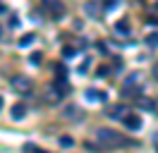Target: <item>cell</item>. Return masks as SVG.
I'll use <instances>...</instances> for the list:
<instances>
[{"label":"cell","instance_id":"4","mask_svg":"<svg viewBox=\"0 0 158 153\" xmlns=\"http://www.w3.org/2000/svg\"><path fill=\"white\" fill-rule=\"evenodd\" d=\"M106 98H108V93H106V91L86 89V101H91V103H106Z\"/></svg>","mask_w":158,"mask_h":153},{"label":"cell","instance_id":"13","mask_svg":"<svg viewBox=\"0 0 158 153\" xmlns=\"http://www.w3.org/2000/svg\"><path fill=\"white\" fill-rule=\"evenodd\" d=\"M134 84H139V72H134V74H129L125 79V86H134Z\"/></svg>","mask_w":158,"mask_h":153},{"label":"cell","instance_id":"7","mask_svg":"<svg viewBox=\"0 0 158 153\" xmlns=\"http://www.w3.org/2000/svg\"><path fill=\"white\" fill-rule=\"evenodd\" d=\"M60 91L58 89H55V86H48V89H46V101H48V103H55V101H60Z\"/></svg>","mask_w":158,"mask_h":153},{"label":"cell","instance_id":"19","mask_svg":"<svg viewBox=\"0 0 158 153\" xmlns=\"http://www.w3.org/2000/svg\"><path fill=\"white\" fill-rule=\"evenodd\" d=\"M31 62H34V65H39V62H41V53H34V55H31Z\"/></svg>","mask_w":158,"mask_h":153},{"label":"cell","instance_id":"12","mask_svg":"<svg viewBox=\"0 0 158 153\" xmlns=\"http://www.w3.org/2000/svg\"><path fill=\"white\" fill-rule=\"evenodd\" d=\"M146 46L148 48H158V34H148L146 36Z\"/></svg>","mask_w":158,"mask_h":153},{"label":"cell","instance_id":"15","mask_svg":"<svg viewBox=\"0 0 158 153\" xmlns=\"http://www.w3.org/2000/svg\"><path fill=\"white\" fill-rule=\"evenodd\" d=\"M24 151L34 153V151H39V146H36V143H24Z\"/></svg>","mask_w":158,"mask_h":153},{"label":"cell","instance_id":"10","mask_svg":"<svg viewBox=\"0 0 158 153\" xmlns=\"http://www.w3.org/2000/svg\"><path fill=\"white\" fill-rule=\"evenodd\" d=\"M62 117H65V120H74V117H77V108H74V105H67L65 113H62Z\"/></svg>","mask_w":158,"mask_h":153},{"label":"cell","instance_id":"21","mask_svg":"<svg viewBox=\"0 0 158 153\" xmlns=\"http://www.w3.org/2000/svg\"><path fill=\"white\" fill-rule=\"evenodd\" d=\"M153 79L158 81V60H156V65H153Z\"/></svg>","mask_w":158,"mask_h":153},{"label":"cell","instance_id":"22","mask_svg":"<svg viewBox=\"0 0 158 153\" xmlns=\"http://www.w3.org/2000/svg\"><path fill=\"white\" fill-rule=\"evenodd\" d=\"M153 113L158 115V98H156V101H153Z\"/></svg>","mask_w":158,"mask_h":153},{"label":"cell","instance_id":"3","mask_svg":"<svg viewBox=\"0 0 158 153\" xmlns=\"http://www.w3.org/2000/svg\"><path fill=\"white\" fill-rule=\"evenodd\" d=\"M41 7L43 12L53 19H60L65 14V5H62V0H41Z\"/></svg>","mask_w":158,"mask_h":153},{"label":"cell","instance_id":"1","mask_svg":"<svg viewBox=\"0 0 158 153\" xmlns=\"http://www.w3.org/2000/svg\"><path fill=\"white\" fill-rule=\"evenodd\" d=\"M96 141L103 148H118V146H134V141L125 139L120 132H113V129H98L96 132Z\"/></svg>","mask_w":158,"mask_h":153},{"label":"cell","instance_id":"14","mask_svg":"<svg viewBox=\"0 0 158 153\" xmlns=\"http://www.w3.org/2000/svg\"><path fill=\"white\" fill-rule=\"evenodd\" d=\"M89 65H91V57H84V62L79 65V74H86V69H89Z\"/></svg>","mask_w":158,"mask_h":153},{"label":"cell","instance_id":"9","mask_svg":"<svg viewBox=\"0 0 158 153\" xmlns=\"http://www.w3.org/2000/svg\"><path fill=\"white\" fill-rule=\"evenodd\" d=\"M115 31L122 34V36H127V34H129V22H127V19H120L118 24H115Z\"/></svg>","mask_w":158,"mask_h":153},{"label":"cell","instance_id":"23","mask_svg":"<svg viewBox=\"0 0 158 153\" xmlns=\"http://www.w3.org/2000/svg\"><path fill=\"white\" fill-rule=\"evenodd\" d=\"M0 12H5V7H2V5H0Z\"/></svg>","mask_w":158,"mask_h":153},{"label":"cell","instance_id":"6","mask_svg":"<svg viewBox=\"0 0 158 153\" xmlns=\"http://www.w3.org/2000/svg\"><path fill=\"white\" fill-rule=\"evenodd\" d=\"M127 113H129V110L125 108V105H115V108L110 110V117H113V120H125Z\"/></svg>","mask_w":158,"mask_h":153},{"label":"cell","instance_id":"8","mask_svg":"<svg viewBox=\"0 0 158 153\" xmlns=\"http://www.w3.org/2000/svg\"><path fill=\"white\" fill-rule=\"evenodd\" d=\"M24 115H27V108H24V105H22V103L12 105V120H22Z\"/></svg>","mask_w":158,"mask_h":153},{"label":"cell","instance_id":"11","mask_svg":"<svg viewBox=\"0 0 158 153\" xmlns=\"http://www.w3.org/2000/svg\"><path fill=\"white\" fill-rule=\"evenodd\" d=\"M34 43V34H24V36L19 38V48H27V46H31Z\"/></svg>","mask_w":158,"mask_h":153},{"label":"cell","instance_id":"24","mask_svg":"<svg viewBox=\"0 0 158 153\" xmlns=\"http://www.w3.org/2000/svg\"><path fill=\"white\" fill-rule=\"evenodd\" d=\"M156 10H158V0H156Z\"/></svg>","mask_w":158,"mask_h":153},{"label":"cell","instance_id":"20","mask_svg":"<svg viewBox=\"0 0 158 153\" xmlns=\"http://www.w3.org/2000/svg\"><path fill=\"white\" fill-rule=\"evenodd\" d=\"M108 72H110L108 67H98V76H108Z\"/></svg>","mask_w":158,"mask_h":153},{"label":"cell","instance_id":"16","mask_svg":"<svg viewBox=\"0 0 158 153\" xmlns=\"http://www.w3.org/2000/svg\"><path fill=\"white\" fill-rule=\"evenodd\" d=\"M60 146H72V139L69 136H60Z\"/></svg>","mask_w":158,"mask_h":153},{"label":"cell","instance_id":"5","mask_svg":"<svg viewBox=\"0 0 158 153\" xmlns=\"http://www.w3.org/2000/svg\"><path fill=\"white\" fill-rule=\"evenodd\" d=\"M122 122H125V127H127V129H132V132H137L139 127H141V120H139V115H127Z\"/></svg>","mask_w":158,"mask_h":153},{"label":"cell","instance_id":"18","mask_svg":"<svg viewBox=\"0 0 158 153\" xmlns=\"http://www.w3.org/2000/svg\"><path fill=\"white\" fill-rule=\"evenodd\" d=\"M118 5H120V0H108V2H106V7H108V10L118 7Z\"/></svg>","mask_w":158,"mask_h":153},{"label":"cell","instance_id":"17","mask_svg":"<svg viewBox=\"0 0 158 153\" xmlns=\"http://www.w3.org/2000/svg\"><path fill=\"white\" fill-rule=\"evenodd\" d=\"M62 55H65V57H74V48H65V50H62Z\"/></svg>","mask_w":158,"mask_h":153},{"label":"cell","instance_id":"25","mask_svg":"<svg viewBox=\"0 0 158 153\" xmlns=\"http://www.w3.org/2000/svg\"><path fill=\"white\" fill-rule=\"evenodd\" d=\"M156 151H158V143H156Z\"/></svg>","mask_w":158,"mask_h":153},{"label":"cell","instance_id":"2","mask_svg":"<svg viewBox=\"0 0 158 153\" xmlns=\"http://www.w3.org/2000/svg\"><path fill=\"white\" fill-rule=\"evenodd\" d=\"M10 84H12V89H15L17 93H22V96H31V91H34V81H31L29 76H24V74H15L10 79Z\"/></svg>","mask_w":158,"mask_h":153}]
</instances>
